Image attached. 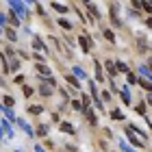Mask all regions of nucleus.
I'll use <instances>...</instances> for the list:
<instances>
[{
	"label": "nucleus",
	"mask_w": 152,
	"mask_h": 152,
	"mask_svg": "<svg viewBox=\"0 0 152 152\" xmlns=\"http://www.w3.org/2000/svg\"><path fill=\"white\" fill-rule=\"evenodd\" d=\"M9 7L13 9V15L18 13L20 20H26V18H28V11H26V7H24L22 2H15V0H13V2H9Z\"/></svg>",
	"instance_id": "nucleus-2"
},
{
	"label": "nucleus",
	"mask_w": 152,
	"mask_h": 152,
	"mask_svg": "<svg viewBox=\"0 0 152 152\" xmlns=\"http://www.w3.org/2000/svg\"><path fill=\"white\" fill-rule=\"evenodd\" d=\"M50 7H52V9H54V11H59V13H67V7H65V4H59V2H52Z\"/></svg>",
	"instance_id": "nucleus-8"
},
{
	"label": "nucleus",
	"mask_w": 152,
	"mask_h": 152,
	"mask_svg": "<svg viewBox=\"0 0 152 152\" xmlns=\"http://www.w3.org/2000/svg\"><path fill=\"white\" fill-rule=\"evenodd\" d=\"M0 33H2V26H0Z\"/></svg>",
	"instance_id": "nucleus-35"
},
{
	"label": "nucleus",
	"mask_w": 152,
	"mask_h": 152,
	"mask_svg": "<svg viewBox=\"0 0 152 152\" xmlns=\"http://www.w3.org/2000/svg\"><path fill=\"white\" fill-rule=\"evenodd\" d=\"M141 74H143V78H148L150 76V65H141V70H139Z\"/></svg>",
	"instance_id": "nucleus-19"
},
{
	"label": "nucleus",
	"mask_w": 152,
	"mask_h": 152,
	"mask_svg": "<svg viewBox=\"0 0 152 152\" xmlns=\"http://www.w3.org/2000/svg\"><path fill=\"white\" fill-rule=\"evenodd\" d=\"M31 41H33V48H35V50H39V52H48V50H46V46L41 44V39H39L37 35H33V39H31Z\"/></svg>",
	"instance_id": "nucleus-3"
},
{
	"label": "nucleus",
	"mask_w": 152,
	"mask_h": 152,
	"mask_svg": "<svg viewBox=\"0 0 152 152\" xmlns=\"http://www.w3.org/2000/svg\"><path fill=\"white\" fill-rule=\"evenodd\" d=\"M74 74H76V76H78V78H83V76H85V72H83V70H80V67H74Z\"/></svg>",
	"instance_id": "nucleus-27"
},
{
	"label": "nucleus",
	"mask_w": 152,
	"mask_h": 152,
	"mask_svg": "<svg viewBox=\"0 0 152 152\" xmlns=\"http://www.w3.org/2000/svg\"><path fill=\"white\" fill-rule=\"evenodd\" d=\"M109 98H111V94H109V91H102V100H109ZM100 100V102H102Z\"/></svg>",
	"instance_id": "nucleus-31"
},
{
	"label": "nucleus",
	"mask_w": 152,
	"mask_h": 152,
	"mask_svg": "<svg viewBox=\"0 0 152 152\" xmlns=\"http://www.w3.org/2000/svg\"><path fill=\"white\" fill-rule=\"evenodd\" d=\"M59 24H61V26H63V28H67V31H70V28H72V24H70V22H67V20H59Z\"/></svg>",
	"instance_id": "nucleus-24"
},
{
	"label": "nucleus",
	"mask_w": 152,
	"mask_h": 152,
	"mask_svg": "<svg viewBox=\"0 0 152 152\" xmlns=\"http://www.w3.org/2000/svg\"><path fill=\"white\" fill-rule=\"evenodd\" d=\"M96 78H98V80H104V78H102V70H100V63H98V61H96Z\"/></svg>",
	"instance_id": "nucleus-15"
},
{
	"label": "nucleus",
	"mask_w": 152,
	"mask_h": 152,
	"mask_svg": "<svg viewBox=\"0 0 152 152\" xmlns=\"http://www.w3.org/2000/svg\"><path fill=\"white\" fill-rule=\"evenodd\" d=\"M122 100H124V104H130V94L126 87H122Z\"/></svg>",
	"instance_id": "nucleus-9"
},
{
	"label": "nucleus",
	"mask_w": 152,
	"mask_h": 152,
	"mask_svg": "<svg viewBox=\"0 0 152 152\" xmlns=\"http://www.w3.org/2000/svg\"><path fill=\"white\" fill-rule=\"evenodd\" d=\"M61 130H63V133H74V128L70 126V124H65V122L61 124Z\"/></svg>",
	"instance_id": "nucleus-21"
},
{
	"label": "nucleus",
	"mask_w": 152,
	"mask_h": 152,
	"mask_svg": "<svg viewBox=\"0 0 152 152\" xmlns=\"http://www.w3.org/2000/svg\"><path fill=\"white\" fill-rule=\"evenodd\" d=\"M2 102H4V107H7V109H11L13 104H15V100H13L11 96H4V100H2Z\"/></svg>",
	"instance_id": "nucleus-12"
},
{
	"label": "nucleus",
	"mask_w": 152,
	"mask_h": 152,
	"mask_svg": "<svg viewBox=\"0 0 152 152\" xmlns=\"http://www.w3.org/2000/svg\"><path fill=\"white\" fill-rule=\"evenodd\" d=\"M128 83H130V85H135V83H137V76H135V74H128Z\"/></svg>",
	"instance_id": "nucleus-28"
},
{
	"label": "nucleus",
	"mask_w": 152,
	"mask_h": 152,
	"mask_svg": "<svg viewBox=\"0 0 152 152\" xmlns=\"http://www.w3.org/2000/svg\"><path fill=\"white\" fill-rule=\"evenodd\" d=\"M37 135H39V137H46V135H48V126H39V128H37Z\"/></svg>",
	"instance_id": "nucleus-20"
},
{
	"label": "nucleus",
	"mask_w": 152,
	"mask_h": 152,
	"mask_svg": "<svg viewBox=\"0 0 152 152\" xmlns=\"http://www.w3.org/2000/svg\"><path fill=\"white\" fill-rule=\"evenodd\" d=\"M89 91H91V96H94V102H100V98H98V89H96L94 83L89 85Z\"/></svg>",
	"instance_id": "nucleus-11"
},
{
	"label": "nucleus",
	"mask_w": 152,
	"mask_h": 152,
	"mask_svg": "<svg viewBox=\"0 0 152 152\" xmlns=\"http://www.w3.org/2000/svg\"><path fill=\"white\" fill-rule=\"evenodd\" d=\"M18 24H20V20L15 15H11V26H15V28H18Z\"/></svg>",
	"instance_id": "nucleus-30"
},
{
	"label": "nucleus",
	"mask_w": 152,
	"mask_h": 152,
	"mask_svg": "<svg viewBox=\"0 0 152 152\" xmlns=\"http://www.w3.org/2000/svg\"><path fill=\"white\" fill-rule=\"evenodd\" d=\"M0 139H2V128H0Z\"/></svg>",
	"instance_id": "nucleus-34"
},
{
	"label": "nucleus",
	"mask_w": 152,
	"mask_h": 152,
	"mask_svg": "<svg viewBox=\"0 0 152 152\" xmlns=\"http://www.w3.org/2000/svg\"><path fill=\"white\" fill-rule=\"evenodd\" d=\"M85 7H87L89 11H91V15H94V18H100V15H98V9H96V4H94V2H85Z\"/></svg>",
	"instance_id": "nucleus-10"
},
{
	"label": "nucleus",
	"mask_w": 152,
	"mask_h": 152,
	"mask_svg": "<svg viewBox=\"0 0 152 152\" xmlns=\"http://www.w3.org/2000/svg\"><path fill=\"white\" fill-rule=\"evenodd\" d=\"M65 78H67V83H70V85H72V87H76V89H78V87H80V85H78V80H76V78H74V76H65Z\"/></svg>",
	"instance_id": "nucleus-16"
},
{
	"label": "nucleus",
	"mask_w": 152,
	"mask_h": 152,
	"mask_svg": "<svg viewBox=\"0 0 152 152\" xmlns=\"http://www.w3.org/2000/svg\"><path fill=\"white\" fill-rule=\"evenodd\" d=\"M104 67H107V72L111 74V76H115V74H117V70H115V63H113V61H107V63H104Z\"/></svg>",
	"instance_id": "nucleus-7"
},
{
	"label": "nucleus",
	"mask_w": 152,
	"mask_h": 152,
	"mask_svg": "<svg viewBox=\"0 0 152 152\" xmlns=\"http://www.w3.org/2000/svg\"><path fill=\"white\" fill-rule=\"evenodd\" d=\"M115 70H120V72H128V65L120 61V63H115Z\"/></svg>",
	"instance_id": "nucleus-18"
},
{
	"label": "nucleus",
	"mask_w": 152,
	"mask_h": 152,
	"mask_svg": "<svg viewBox=\"0 0 152 152\" xmlns=\"http://www.w3.org/2000/svg\"><path fill=\"white\" fill-rule=\"evenodd\" d=\"M7 22V15H4V13H0V24H4Z\"/></svg>",
	"instance_id": "nucleus-32"
},
{
	"label": "nucleus",
	"mask_w": 152,
	"mask_h": 152,
	"mask_svg": "<svg viewBox=\"0 0 152 152\" xmlns=\"http://www.w3.org/2000/svg\"><path fill=\"white\" fill-rule=\"evenodd\" d=\"M104 37H107L109 41H115V35H113V33H111V31H104Z\"/></svg>",
	"instance_id": "nucleus-26"
},
{
	"label": "nucleus",
	"mask_w": 152,
	"mask_h": 152,
	"mask_svg": "<svg viewBox=\"0 0 152 152\" xmlns=\"http://www.w3.org/2000/svg\"><path fill=\"white\" fill-rule=\"evenodd\" d=\"M78 41H80V46L85 48V52H89V39L87 37H78Z\"/></svg>",
	"instance_id": "nucleus-13"
},
{
	"label": "nucleus",
	"mask_w": 152,
	"mask_h": 152,
	"mask_svg": "<svg viewBox=\"0 0 152 152\" xmlns=\"http://www.w3.org/2000/svg\"><path fill=\"white\" fill-rule=\"evenodd\" d=\"M85 117H87V122L91 124V126H94L96 122H98V120H96V113L91 111V109H85Z\"/></svg>",
	"instance_id": "nucleus-4"
},
{
	"label": "nucleus",
	"mask_w": 152,
	"mask_h": 152,
	"mask_svg": "<svg viewBox=\"0 0 152 152\" xmlns=\"http://www.w3.org/2000/svg\"><path fill=\"white\" fill-rule=\"evenodd\" d=\"M37 72H39L41 76H48V78H50V67H48V65L39 63V65H37Z\"/></svg>",
	"instance_id": "nucleus-5"
},
{
	"label": "nucleus",
	"mask_w": 152,
	"mask_h": 152,
	"mask_svg": "<svg viewBox=\"0 0 152 152\" xmlns=\"http://www.w3.org/2000/svg\"><path fill=\"white\" fill-rule=\"evenodd\" d=\"M15 122H18V124H20V126H22V128H24V130H26V133H28L31 137L35 135V130H33V128H31V126H28V124H26L24 120H15Z\"/></svg>",
	"instance_id": "nucleus-6"
},
{
	"label": "nucleus",
	"mask_w": 152,
	"mask_h": 152,
	"mask_svg": "<svg viewBox=\"0 0 152 152\" xmlns=\"http://www.w3.org/2000/svg\"><path fill=\"white\" fill-rule=\"evenodd\" d=\"M7 37H9L11 41H15V37H18L15 35V28H7Z\"/></svg>",
	"instance_id": "nucleus-17"
},
{
	"label": "nucleus",
	"mask_w": 152,
	"mask_h": 152,
	"mask_svg": "<svg viewBox=\"0 0 152 152\" xmlns=\"http://www.w3.org/2000/svg\"><path fill=\"white\" fill-rule=\"evenodd\" d=\"M7 70H9V72H18L20 70V61L15 59V54H13V50H11V48H7Z\"/></svg>",
	"instance_id": "nucleus-1"
},
{
	"label": "nucleus",
	"mask_w": 152,
	"mask_h": 152,
	"mask_svg": "<svg viewBox=\"0 0 152 152\" xmlns=\"http://www.w3.org/2000/svg\"><path fill=\"white\" fill-rule=\"evenodd\" d=\"M0 128H2L4 133H7V137H13V133H11V126H9L7 122H2V126H0Z\"/></svg>",
	"instance_id": "nucleus-14"
},
{
	"label": "nucleus",
	"mask_w": 152,
	"mask_h": 152,
	"mask_svg": "<svg viewBox=\"0 0 152 152\" xmlns=\"http://www.w3.org/2000/svg\"><path fill=\"white\" fill-rule=\"evenodd\" d=\"M28 113H35V115H39V113H41V107H37V104L33 107V104H31V107H28Z\"/></svg>",
	"instance_id": "nucleus-22"
},
{
	"label": "nucleus",
	"mask_w": 152,
	"mask_h": 152,
	"mask_svg": "<svg viewBox=\"0 0 152 152\" xmlns=\"http://www.w3.org/2000/svg\"><path fill=\"white\" fill-rule=\"evenodd\" d=\"M111 117H113V120H124V115L120 111H111Z\"/></svg>",
	"instance_id": "nucleus-23"
},
{
	"label": "nucleus",
	"mask_w": 152,
	"mask_h": 152,
	"mask_svg": "<svg viewBox=\"0 0 152 152\" xmlns=\"http://www.w3.org/2000/svg\"><path fill=\"white\" fill-rule=\"evenodd\" d=\"M35 152H46V150L41 148V146H35Z\"/></svg>",
	"instance_id": "nucleus-33"
},
{
	"label": "nucleus",
	"mask_w": 152,
	"mask_h": 152,
	"mask_svg": "<svg viewBox=\"0 0 152 152\" xmlns=\"http://www.w3.org/2000/svg\"><path fill=\"white\" fill-rule=\"evenodd\" d=\"M139 83H141V87H146V89H150V87H152V85H150V78H141Z\"/></svg>",
	"instance_id": "nucleus-25"
},
{
	"label": "nucleus",
	"mask_w": 152,
	"mask_h": 152,
	"mask_svg": "<svg viewBox=\"0 0 152 152\" xmlns=\"http://www.w3.org/2000/svg\"><path fill=\"white\" fill-rule=\"evenodd\" d=\"M72 107L76 109V111H80V109H83V104H80V102H78V100H74V102H72Z\"/></svg>",
	"instance_id": "nucleus-29"
}]
</instances>
